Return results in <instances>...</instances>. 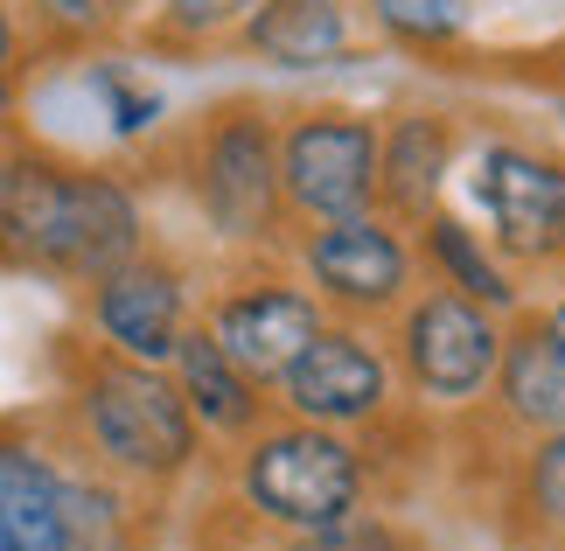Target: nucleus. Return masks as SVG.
<instances>
[{"mask_svg": "<svg viewBox=\"0 0 565 551\" xmlns=\"http://www.w3.org/2000/svg\"><path fill=\"white\" fill-rule=\"evenodd\" d=\"M195 210L224 245H266L287 216L279 195V140L258 105H224L195 134Z\"/></svg>", "mask_w": 565, "mask_h": 551, "instance_id": "nucleus-4", "label": "nucleus"}, {"mask_svg": "<svg viewBox=\"0 0 565 551\" xmlns=\"http://www.w3.org/2000/svg\"><path fill=\"white\" fill-rule=\"evenodd\" d=\"M134 252H147L140 195L113 168L63 161L50 147L8 153V182H0V266L92 286L113 266H126Z\"/></svg>", "mask_w": 565, "mask_h": 551, "instance_id": "nucleus-1", "label": "nucleus"}, {"mask_svg": "<svg viewBox=\"0 0 565 551\" xmlns=\"http://www.w3.org/2000/svg\"><path fill=\"white\" fill-rule=\"evenodd\" d=\"M258 0H161V35L168 42H216L245 21Z\"/></svg>", "mask_w": 565, "mask_h": 551, "instance_id": "nucleus-22", "label": "nucleus"}, {"mask_svg": "<svg viewBox=\"0 0 565 551\" xmlns=\"http://www.w3.org/2000/svg\"><path fill=\"white\" fill-rule=\"evenodd\" d=\"M495 399L510 405L516 426L558 433L565 426V342L545 321L503 328V357H495Z\"/></svg>", "mask_w": 565, "mask_h": 551, "instance_id": "nucleus-16", "label": "nucleus"}, {"mask_svg": "<svg viewBox=\"0 0 565 551\" xmlns=\"http://www.w3.org/2000/svg\"><path fill=\"white\" fill-rule=\"evenodd\" d=\"M545 328H552V336L565 342V300H558V307H552V315H545Z\"/></svg>", "mask_w": 565, "mask_h": 551, "instance_id": "nucleus-26", "label": "nucleus"}, {"mask_svg": "<svg viewBox=\"0 0 565 551\" xmlns=\"http://www.w3.org/2000/svg\"><path fill=\"white\" fill-rule=\"evenodd\" d=\"M300 266L315 279V300L342 307V315H391L412 294V245L377 210L315 224V237L300 245Z\"/></svg>", "mask_w": 565, "mask_h": 551, "instance_id": "nucleus-9", "label": "nucleus"}, {"mask_svg": "<svg viewBox=\"0 0 565 551\" xmlns=\"http://www.w3.org/2000/svg\"><path fill=\"white\" fill-rule=\"evenodd\" d=\"M0 531H8L14 551H71L63 460L8 426H0Z\"/></svg>", "mask_w": 565, "mask_h": 551, "instance_id": "nucleus-12", "label": "nucleus"}, {"mask_svg": "<svg viewBox=\"0 0 565 551\" xmlns=\"http://www.w3.org/2000/svg\"><path fill=\"white\" fill-rule=\"evenodd\" d=\"M419 245H426V266L440 273V286L482 300L489 315H510V307H516V286L503 273V258H495V245H482V231H468L461 216L433 210L426 224H419Z\"/></svg>", "mask_w": 565, "mask_h": 551, "instance_id": "nucleus-17", "label": "nucleus"}, {"mask_svg": "<svg viewBox=\"0 0 565 551\" xmlns=\"http://www.w3.org/2000/svg\"><path fill=\"white\" fill-rule=\"evenodd\" d=\"M363 454L335 426H308V418H279V426L245 433V460H237V496L252 502L279 531H329L363 502Z\"/></svg>", "mask_w": 565, "mask_h": 551, "instance_id": "nucleus-3", "label": "nucleus"}, {"mask_svg": "<svg viewBox=\"0 0 565 551\" xmlns=\"http://www.w3.org/2000/svg\"><path fill=\"white\" fill-rule=\"evenodd\" d=\"M475 210L489 216L495 258H524V266H552L565 252V161L516 140H495L475 153Z\"/></svg>", "mask_w": 565, "mask_h": 551, "instance_id": "nucleus-7", "label": "nucleus"}, {"mask_svg": "<svg viewBox=\"0 0 565 551\" xmlns=\"http://www.w3.org/2000/svg\"><path fill=\"white\" fill-rule=\"evenodd\" d=\"M71 412H77V439L92 447V460L105 475L175 481L195 460V418L161 363L92 349L71 370Z\"/></svg>", "mask_w": 565, "mask_h": 551, "instance_id": "nucleus-2", "label": "nucleus"}, {"mask_svg": "<svg viewBox=\"0 0 565 551\" xmlns=\"http://www.w3.org/2000/svg\"><path fill=\"white\" fill-rule=\"evenodd\" d=\"M308 551H412V544L391 531L384 517H371V510L356 502V510H350V517H335L329 531H308Z\"/></svg>", "mask_w": 565, "mask_h": 551, "instance_id": "nucleus-23", "label": "nucleus"}, {"mask_svg": "<svg viewBox=\"0 0 565 551\" xmlns=\"http://www.w3.org/2000/svg\"><path fill=\"white\" fill-rule=\"evenodd\" d=\"M0 182H8V147H0Z\"/></svg>", "mask_w": 565, "mask_h": 551, "instance_id": "nucleus-27", "label": "nucleus"}, {"mask_svg": "<svg viewBox=\"0 0 565 551\" xmlns=\"http://www.w3.org/2000/svg\"><path fill=\"white\" fill-rule=\"evenodd\" d=\"M377 8V29H391L398 42H419V50H433V42H454L468 29L475 0H371Z\"/></svg>", "mask_w": 565, "mask_h": 551, "instance_id": "nucleus-19", "label": "nucleus"}, {"mask_svg": "<svg viewBox=\"0 0 565 551\" xmlns=\"http://www.w3.org/2000/svg\"><path fill=\"white\" fill-rule=\"evenodd\" d=\"M0 551H14V544H8V531H0Z\"/></svg>", "mask_w": 565, "mask_h": 551, "instance_id": "nucleus-28", "label": "nucleus"}, {"mask_svg": "<svg viewBox=\"0 0 565 551\" xmlns=\"http://www.w3.org/2000/svg\"><path fill=\"white\" fill-rule=\"evenodd\" d=\"M92 328L98 349L134 363H168L189 328V279L154 252H134L126 266H113L105 279H92Z\"/></svg>", "mask_w": 565, "mask_h": 551, "instance_id": "nucleus-11", "label": "nucleus"}, {"mask_svg": "<svg viewBox=\"0 0 565 551\" xmlns=\"http://www.w3.org/2000/svg\"><path fill=\"white\" fill-rule=\"evenodd\" d=\"M279 405L287 418H308V426H371L391 405V357L363 336V328H335L321 321L315 342L279 370Z\"/></svg>", "mask_w": 565, "mask_h": 551, "instance_id": "nucleus-8", "label": "nucleus"}, {"mask_svg": "<svg viewBox=\"0 0 565 551\" xmlns=\"http://www.w3.org/2000/svg\"><path fill=\"white\" fill-rule=\"evenodd\" d=\"M377 119L356 113H300L279 134V195L308 224L377 210Z\"/></svg>", "mask_w": 565, "mask_h": 551, "instance_id": "nucleus-6", "label": "nucleus"}, {"mask_svg": "<svg viewBox=\"0 0 565 551\" xmlns=\"http://www.w3.org/2000/svg\"><path fill=\"white\" fill-rule=\"evenodd\" d=\"M21 56H29V29H21V8L0 0V71L21 77Z\"/></svg>", "mask_w": 565, "mask_h": 551, "instance_id": "nucleus-24", "label": "nucleus"}, {"mask_svg": "<svg viewBox=\"0 0 565 551\" xmlns=\"http://www.w3.org/2000/svg\"><path fill=\"white\" fill-rule=\"evenodd\" d=\"M14 105H21V77H14V71H0V126L14 119Z\"/></svg>", "mask_w": 565, "mask_h": 551, "instance_id": "nucleus-25", "label": "nucleus"}, {"mask_svg": "<svg viewBox=\"0 0 565 551\" xmlns=\"http://www.w3.org/2000/svg\"><path fill=\"white\" fill-rule=\"evenodd\" d=\"M92 92H98V105H105V119H113V134H119V140H140L147 126L161 119V98L147 92V84L126 71V63H113V56H98V63H92Z\"/></svg>", "mask_w": 565, "mask_h": 551, "instance_id": "nucleus-20", "label": "nucleus"}, {"mask_svg": "<svg viewBox=\"0 0 565 551\" xmlns=\"http://www.w3.org/2000/svg\"><path fill=\"white\" fill-rule=\"evenodd\" d=\"M329 321V307H321L308 286L294 279H237L224 294L210 300V342L224 349V357L245 370L252 384H279V370H287L300 349L315 342V328Z\"/></svg>", "mask_w": 565, "mask_h": 551, "instance_id": "nucleus-10", "label": "nucleus"}, {"mask_svg": "<svg viewBox=\"0 0 565 551\" xmlns=\"http://www.w3.org/2000/svg\"><path fill=\"white\" fill-rule=\"evenodd\" d=\"M495 357H503V315H489L482 300L454 294V286L405 300L398 363L426 405H475L495 384Z\"/></svg>", "mask_w": 565, "mask_h": 551, "instance_id": "nucleus-5", "label": "nucleus"}, {"mask_svg": "<svg viewBox=\"0 0 565 551\" xmlns=\"http://www.w3.org/2000/svg\"><path fill=\"white\" fill-rule=\"evenodd\" d=\"M237 35L273 71H321V63H342L356 50V29H350L342 0H258L237 21Z\"/></svg>", "mask_w": 565, "mask_h": 551, "instance_id": "nucleus-14", "label": "nucleus"}, {"mask_svg": "<svg viewBox=\"0 0 565 551\" xmlns=\"http://www.w3.org/2000/svg\"><path fill=\"white\" fill-rule=\"evenodd\" d=\"M447 168H454V126L440 113H405L377 140V210H391L398 224L419 231L433 203H440Z\"/></svg>", "mask_w": 565, "mask_h": 551, "instance_id": "nucleus-15", "label": "nucleus"}, {"mask_svg": "<svg viewBox=\"0 0 565 551\" xmlns=\"http://www.w3.org/2000/svg\"><path fill=\"white\" fill-rule=\"evenodd\" d=\"M14 8L29 42H42V50H92L140 14V0H14Z\"/></svg>", "mask_w": 565, "mask_h": 551, "instance_id": "nucleus-18", "label": "nucleus"}, {"mask_svg": "<svg viewBox=\"0 0 565 551\" xmlns=\"http://www.w3.org/2000/svg\"><path fill=\"white\" fill-rule=\"evenodd\" d=\"M168 370H175V391H182V405H189V418H195L203 433L245 439V433L266 426V384H252L245 370H237L224 349L210 342L203 321L182 328V342H175V357H168Z\"/></svg>", "mask_w": 565, "mask_h": 551, "instance_id": "nucleus-13", "label": "nucleus"}, {"mask_svg": "<svg viewBox=\"0 0 565 551\" xmlns=\"http://www.w3.org/2000/svg\"><path fill=\"white\" fill-rule=\"evenodd\" d=\"M524 502L545 531L565 538V426L558 433H537V447L524 460Z\"/></svg>", "mask_w": 565, "mask_h": 551, "instance_id": "nucleus-21", "label": "nucleus"}]
</instances>
